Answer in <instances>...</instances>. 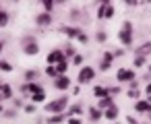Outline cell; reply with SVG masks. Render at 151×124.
I'll return each mask as SVG.
<instances>
[{
    "label": "cell",
    "instance_id": "obj_6",
    "mask_svg": "<svg viewBox=\"0 0 151 124\" xmlns=\"http://www.w3.org/2000/svg\"><path fill=\"white\" fill-rule=\"evenodd\" d=\"M68 85H70V79H68V77H58V79H56V87H58V89H66Z\"/></svg>",
    "mask_w": 151,
    "mask_h": 124
},
{
    "label": "cell",
    "instance_id": "obj_24",
    "mask_svg": "<svg viewBox=\"0 0 151 124\" xmlns=\"http://www.w3.org/2000/svg\"><path fill=\"white\" fill-rule=\"evenodd\" d=\"M91 118H93V120H97V118H99V112H97V110H93V112H91Z\"/></svg>",
    "mask_w": 151,
    "mask_h": 124
},
{
    "label": "cell",
    "instance_id": "obj_26",
    "mask_svg": "<svg viewBox=\"0 0 151 124\" xmlns=\"http://www.w3.org/2000/svg\"><path fill=\"white\" fill-rule=\"evenodd\" d=\"M128 122H130V124H137V122H134V120H132V118H128Z\"/></svg>",
    "mask_w": 151,
    "mask_h": 124
},
{
    "label": "cell",
    "instance_id": "obj_3",
    "mask_svg": "<svg viewBox=\"0 0 151 124\" xmlns=\"http://www.w3.org/2000/svg\"><path fill=\"white\" fill-rule=\"evenodd\" d=\"M64 105H66V99H58V101L48 103L46 110H48V112H60V110H64Z\"/></svg>",
    "mask_w": 151,
    "mask_h": 124
},
{
    "label": "cell",
    "instance_id": "obj_2",
    "mask_svg": "<svg viewBox=\"0 0 151 124\" xmlns=\"http://www.w3.org/2000/svg\"><path fill=\"white\" fill-rule=\"evenodd\" d=\"M93 75H95V72H93V68L85 66V68L79 72V81H81V83H87V81H91V79H93Z\"/></svg>",
    "mask_w": 151,
    "mask_h": 124
},
{
    "label": "cell",
    "instance_id": "obj_21",
    "mask_svg": "<svg viewBox=\"0 0 151 124\" xmlns=\"http://www.w3.org/2000/svg\"><path fill=\"white\" fill-rule=\"evenodd\" d=\"M64 70H66V62H60L58 64V72H64Z\"/></svg>",
    "mask_w": 151,
    "mask_h": 124
},
{
    "label": "cell",
    "instance_id": "obj_20",
    "mask_svg": "<svg viewBox=\"0 0 151 124\" xmlns=\"http://www.w3.org/2000/svg\"><path fill=\"white\" fill-rule=\"evenodd\" d=\"M52 4H54V2H52V0H46V2H44V6H46V11H52Z\"/></svg>",
    "mask_w": 151,
    "mask_h": 124
},
{
    "label": "cell",
    "instance_id": "obj_23",
    "mask_svg": "<svg viewBox=\"0 0 151 124\" xmlns=\"http://www.w3.org/2000/svg\"><path fill=\"white\" fill-rule=\"evenodd\" d=\"M50 122H54V124H58V122H62V116H54Z\"/></svg>",
    "mask_w": 151,
    "mask_h": 124
},
{
    "label": "cell",
    "instance_id": "obj_13",
    "mask_svg": "<svg viewBox=\"0 0 151 124\" xmlns=\"http://www.w3.org/2000/svg\"><path fill=\"white\" fill-rule=\"evenodd\" d=\"M116 116H118V110H116V108H110V110L106 112V118H116Z\"/></svg>",
    "mask_w": 151,
    "mask_h": 124
},
{
    "label": "cell",
    "instance_id": "obj_1",
    "mask_svg": "<svg viewBox=\"0 0 151 124\" xmlns=\"http://www.w3.org/2000/svg\"><path fill=\"white\" fill-rule=\"evenodd\" d=\"M120 42H122L124 46H128V44L132 42V25H130V23H124V27H122V31H120Z\"/></svg>",
    "mask_w": 151,
    "mask_h": 124
},
{
    "label": "cell",
    "instance_id": "obj_19",
    "mask_svg": "<svg viewBox=\"0 0 151 124\" xmlns=\"http://www.w3.org/2000/svg\"><path fill=\"white\" fill-rule=\"evenodd\" d=\"M64 31H66V33H68V35H81V33H79V31H77V29H68V27H66V29H64Z\"/></svg>",
    "mask_w": 151,
    "mask_h": 124
},
{
    "label": "cell",
    "instance_id": "obj_27",
    "mask_svg": "<svg viewBox=\"0 0 151 124\" xmlns=\"http://www.w3.org/2000/svg\"><path fill=\"white\" fill-rule=\"evenodd\" d=\"M147 93H149V95H151V85H149V87H147Z\"/></svg>",
    "mask_w": 151,
    "mask_h": 124
},
{
    "label": "cell",
    "instance_id": "obj_10",
    "mask_svg": "<svg viewBox=\"0 0 151 124\" xmlns=\"http://www.w3.org/2000/svg\"><path fill=\"white\" fill-rule=\"evenodd\" d=\"M37 23H40V25H48V23H50V15H40V17H37Z\"/></svg>",
    "mask_w": 151,
    "mask_h": 124
},
{
    "label": "cell",
    "instance_id": "obj_4",
    "mask_svg": "<svg viewBox=\"0 0 151 124\" xmlns=\"http://www.w3.org/2000/svg\"><path fill=\"white\" fill-rule=\"evenodd\" d=\"M48 62H50V64H54V62H58V64H60V62H64V54L56 50V52H52V54L48 56Z\"/></svg>",
    "mask_w": 151,
    "mask_h": 124
},
{
    "label": "cell",
    "instance_id": "obj_8",
    "mask_svg": "<svg viewBox=\"0 0 151 124\" xmlns=\"http://www.w3.org/2000/svg\"><path fill=\"white\" fill-rule=\"evenodd\" d=\"M134 108L139 112H151V103H147V101H139V103H134Z\"/></svg>",
    "mask_w": 151,
    "mask_h": 124
},
{
    "label": "cell",
    "instance_id": "obj_18",
    "mask_svg": "<svg viewBox=\"0 0 151 124\" xmlns=\"http://www.w3.org/2000/svg\"><path fill=\"white\" fill-rule=\"evenodd\" d=\"M9 17H6V13H0V25H6L9 21H6Z\"/></svg>",
    "mask_w": 151,
    "mask_h": 124
},
{
    "label": "cell",
    "instance_id": "obj_5",
    "mask_svg": "<svg viewBox=\"0 0 151 124\" xmlns=\"http://www.w3.org/2000/svg\"><path fill=\"white\" fill-rule=\"evenodd\" d=\"M130 79H134V70H126V68L118 70V81H130Z\"/></svg>",
    "mask_w": 151,
    "mask_h": 124
},
{
    "label": "cell",
    "instance_id": "obj_15",
    "mask_svg": "<svg viewBox=\"0 0 151 124\" xmlns=\"http://www.w3.org/2000/svg\"><path fill=\"white\" fill-rule=\"evenodd\" d=\"M106 93H108L106 89H101V87H95V95H97V97H104Z\"/></svg>",
    "mask_w": 151,
    "mask_h": 124
},
{
    "label": "cell",
    "instance_id": "obj_14",
    "mask_svg": "<svg viewBox=\"0 0 151 124\" xmlns=\"http://www.w3.org/2000/svg\"><path fill=\"white\" fill-rule=\"evenodd\" d=\"M48 75H50V77H58L60 72H58V68H54V66H48Z\"/></svg>",
    "mask_w": 151,
    "mask_h": 124
},
{
    "label": "cell",
    "instance_id": "obj_12",
    "mask_svg": "<svg viewBox=\"0 0 151 124\" xmlns=\"http://www.w3.org/2000/svg\"><path fill=\"white\" fill-rule=\"evenodd\" d=\"M110 62H112V54H106V56H104V62H101V68H108Z\"/></svg>",
    "mask_w": 151,
    "mask_h": 124
},
{
    "label": "cell",
    "instance_id": "obj_9",
    "mask_svg": "<svg viewBox=\"0 0 151 124\" xmlns=\"http://www.w3.org/2000/svg\"><path fill=\"white\" fill-rule=\"evenodd\" d=\"M6 97H11V87L2 85V87H0V99H6Z\"/></svg>",
    "mask_w": 151,
    "mask_h": 124
},
{
    "label": "cell",
    "instance_id": "obj_16",
    "mask_svg": "<svg viewBox=\"0 0 151 124\" xmlns=\"http://www.w3.org/2000/svg\"><path fill=\"white\" fill-rule=\"evenodd\" d=\"M33 99H35V101H42V99H44V91H35V93H33Z\"/></svg>",
    "mask_w": 151,
    "mask_h": 124
},
{
    "label": "cell",
    "instance_id": "obj_22",
    "mask_svg": "<svg viewBox=\"0 0 151 124\" xmlns=\"http://www.w3.org/2000/svg\"><path fill=\"white\" fill-rule=\"evenodd\" d=\"M0 68H2V70H11V64H9V62H2V64H0Z\"/></svg>",
    "mask_w": 151,
    "mask_h": 124
},
{
    "label": "cell",
    "instance_id": "obj_25",
    "mask_svg": "<svg viewBox=\"0 0 151 124\" xmlns=\"http://www.w3.org/2000/svg\"><path fill=\"white\" fill-rule=\"evenodd\" d=\"M68 122H70V124H81V120H79V118H70Z\"/></svg>",
    "mask_w": 151,
    "mask_h": 124
},
{
    "label": "cell",
    "instance_id": "obj_11",
    "mask_svg": "<svg viewBox=\"0 0 151 124\" xmlns=\"http://www.w3.org/2000/svg\"><path fill=\"white\" fill-rule=\"evenodd\" d=\"M147 52H151V44H145V46H141V48H139L141 58H143V54H147Z\"/></svg>",
    "mask_w": 151,
    "mask_h": 124
},
{
    "label": "cell",
    "instance_id": "obj_28",
    "mask_svg": "<svg viewBox=\"0 0 151 124\" xmlns=\"http://www.w3.org/2000/svg\"><path fill=\"white\" fill-rule=\"evenodd\" d=\"M0 52H2V44H0Z\"/></svg>",
    "mask_w": 151,
    "mask_h": 124
},
{
    "label": "cell",
    "instance_id": "obj_17",
    "mask_svg": "<svg viewBox=\"0 0 151 124\" xmlns=\"http://www.w3.org/2000/svg\"><path fill=\"white\" fill-rule=\"evenodd\" d=\"M99 105H101V108H108V110H110V108H112V99H101V103H99Z\"/></svg>",
    "mask_w": 151,
    "mask_h": 124
},
{
    "label": "cell",
    "instance_id": "obj_7",
    "mask_svg": "<svg viewBox=\"0 0 151 124\" xmlns=\"http://www.w3.org/2000/svg\"><path fill=\"white\" fill-rule=\"evenodd\" d=\"M25 54H37V44H33V42H27V46H25Z\"/></svg>",
    "mask_w": 151,
    "mask_h": 124
}]
</instances>
